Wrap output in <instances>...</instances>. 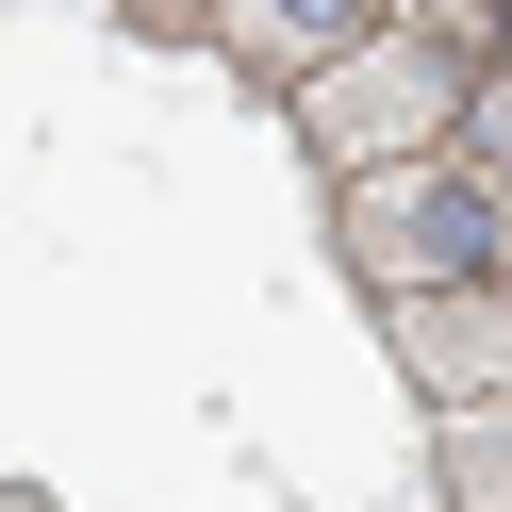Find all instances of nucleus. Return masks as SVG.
<instances>
[{
    "label": "nucleus",
    "mask_w": 512,
    "mask_h": 512,
    "mask_svg": "<svg viewBox=\"0 0 512 512\" xmlns=\"http://www.w3.org/2000/svg\"><path fill=\"white\" fill-rule=\"evenodd\" d=\"M331 248L364 298H430V281H496L512 215H496V149H397V166H347L331 182Z\"/></svg>",
    "instance_id": "1"
},
{
    "label": "nucleus",
    "mask_w": 512,
    "mask_h": 512,
    "mask_svg": "<svg viewBox=\"0 0 512 512\" xmlns=\"http://www.w3.org/2000/svg\"><path fill=\"white\" fill-rule=\"evenodd\" d=\"M463 100H479V67H463V50H430V34H397V17H364L331 67L281 83V116H298V149H314L331 182H347V166H397V149H446V133H463Z\"/></svg>",
    "instance_id": "2"
},
{
    "label": "nucleus",
    "mask_w": 512,
    "mask_h": 512,
    "mask_svg": "<svg viewBox=\"0 0 512 512\" xmlns=\"http://www.w3.org/2000/svg\"><path fill=\"white\" fill-rule=\"evenodd\" d=\"M380 347L430 413L512 397V281H430V298H380Z\"/></svg>",
    "instance_id": "3"
},
{
    "label": "nucleus",
    "mask_w": 512,
    "mask_h": 512,
    "mask_svg": "<svg viewBox=\"0 0 512 512\" xmlns=\"http://www.w3.org/2000/svg\"><path fill=\"white\" fill-rule=\"evenodd\" d=\"M364 17H380V0H215L199 34H215V50H232V67L281 100V83H298V67H331V50L364 34Z\"/></svg>",
    "instance_id": "4"
},
{
    "label": "nucleus",
    "mask_w": 512,
    "mask_h": 512,
    "mask_svg": "<svg viewBox=\"0 0 512 512\" xmlns=\"http://www.w3.org/2000/svg\"><path fill=\"white\" fill-rule=\"evenodd\" d=\"M430 463H446V512H512V397L430 413Z\"/></svg>",
    "instance_id": "5"
},
{
    "label": "nucleus",
    "mask_w": 512,
    "mask_h": 512,
    "mask_svg": "<svg viewBox=\"0 0 512 512\" xmlns=\"http://www.w3.org/2000/svg\"><path fill=\"white\" fill-rule=\"evenodd\" d=\"M397 34H430V50H463V67H496V0H380Z\"/></svg>",
    "instance_id": "6"
},
{
    "label": "nucleus",
    "mask_w": 512,
    "mask_h": 512,
    "mask_svg": "<svg viewBox=\"0 0 512 512\" xmlns=\"http://www.w3.org/2000/svg\"><path fill=\"white\" fill-rule=\"evenodd\" d=\"M133 17H149V34H199V17H215V0H133Z\"/></svg>",
    "instance_id": "7"
},
{
    "label": "nucleus",
    "mask_w": 512,
    "mask_h": 512,
    "mask_svg": "<svg viewBox=\"0 0 512 512\" xmlns=\"http://www.w3.org/2000/svg\"><path fill=\"white\" fill-rule=\"evenodd\" d=\"M0 512H50V496H0Z\"/></svg>",
    "instance_id": "8"
}]
</instances>
